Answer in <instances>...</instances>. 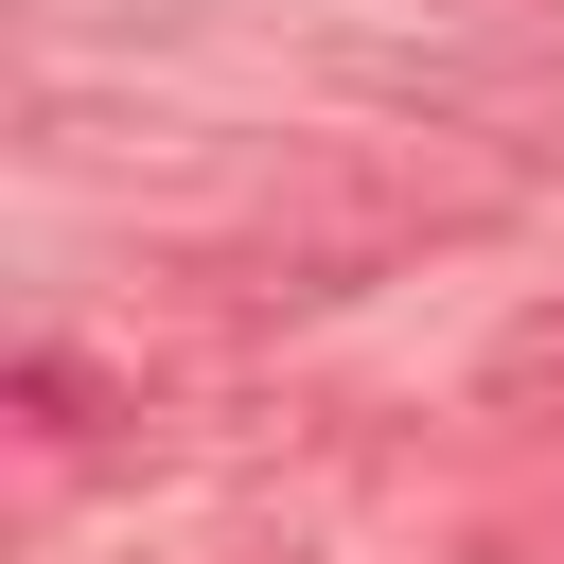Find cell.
Returning <instances> with one entry per match:
<instances>
[{
  "instance_id": "obj_2",
  "label": "cell",
  "mask_w": 564,
  "mask_h": 564,
  "mask_svg": "<svg viewBox=\"0 0 564 564\" xmlns=\"http://www.w3.org/2000/svg\"><path fill=\"white\" fill-rule=\"evenodd\" d=\"M18 405H35V441H88V423H106L123 388H106L88 352H18Z\"/></svg>"
},
{
  "instance_id": "obj_1",
  "label": "cell",
  "mask_w": 564,
  "mask_h": 564,
  "mask_svg": "<svg viewBox=\"0 0 564 564\" xmlns=\"http://www.w3.org/2000/svg\"><path fill=\"white\" fill-rule=\"evenodd\" d=\"M476 405H494V423H564V317H529V335H494V370H476Z\"/></svg>"
}]
</instances>
